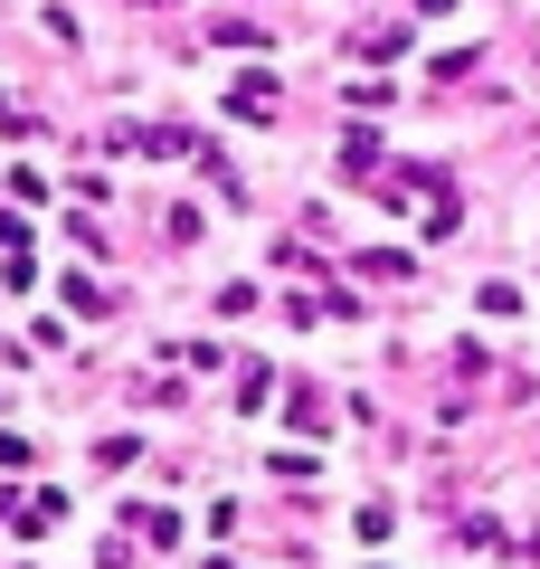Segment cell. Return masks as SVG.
<instances>
[{"instance_id":"cell-1","label":"cell","mask_w":540,"mask_h":569,"mask_svg":"<svg viewBox=\"0 0 540 569\" xmlns=\"http://www.w3.org/2000/svg\"><path fill=\"white\" fill-rule=\"evenodd\" d=\"M228 104H238V114H276V77H238V96H228Z\"/></svg>"}]
</instances>
